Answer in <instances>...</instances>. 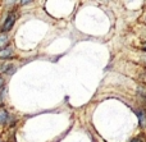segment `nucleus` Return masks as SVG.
<instances>
[{"label": "nucleus", "instance_id": "nucleus-1", "mask_svg": "<svg viewBox=\"0 0 146 142\" xmlns=\"http://www.w3.org/2000/svg\"><path fill=\"white\" fill-rule=\"evenodd\" d=\"M15 14L14 13H9V14L7 15V19H5V22L3 23V26H1V31L3 32H8L9 30H12V27H13V24H14V22H15Z\"/></svg>", "mask_w": 146, "mask_h": 142}, {"label": "nucleus", "instance_id": "nucleus-2", "mask_svg": "<svg viewBox=\"0 0 146 142\" xmlns=\"http://www.w3.org/2000/svg\"><path fill=\"white\" fill-rule=\"evenodd\" d=\"M13 55H14V51L12 46H7L0 50V59H10Z\"/></svg>", "mask_w": 146, "mask_h": 142}, {"label": "nucleus", "instance_id": "nucleus-3", "mask_svg": "<svg viewBox=\"0 0 146 142\" xmlns=\"http://www.w3.org/2000/svg\"><path fill=\"white\" fill-rule=\"evenodd\" d=\"M136 114H137V117H139L140 127L145 128L146 127V114H145V110H136Z\"/></svg>", "mask_w": 146, "mask_h": 142}, {"label": "nucleus", "instance_id": "nucleus-4", "mask_svg": "<svg viewBox=\"0 0 146 142\" xmlns=\"http://www.w3.org/2000/svg\"><path fill=\"white\" fill-rule=\"evenodd\" d=\"M9 120H10L9 113L5 109H0V124H7Z\"/></svg>", "mask_w": 146, "mask_h": 142}, {"label": "nucleus", "instance_id": "nucleus-5", "mask_svg": "<svg viewBox=\"0 0 146 142\" xmlns=\"http://www.w3.org/2000/svg\"><path fill=\"white\" fill-rule=\"evenodd\" d=\"M8 42H9V38H8V36L5 35V33H1L0 35V50L4 48H7Z\"/></svg>", "mask_w": 146, "mask_h": 142}, {"label": "nucleus", "instance_id": "nucleus-6", "mask_svg": "<svg viewBox=\"0 0 146 142\" xmlns=\"http://www.w3.org/2000/svg\"><path fill=\"white\" fill-rule=\"evenodd\" d=\"M4 78H3V77H0V90L3 89V86H4Z\"/></svg>", "mask_w": 146, "mask_h": 142}, {"label": "nucleus", "instance_id": "nucleus-7", "mask_svg": "<svg viewBox=\"0 0 146 142\" xmlns=\"http://www.w3.org/2000/svg\"><path fill=\"white\" fill-rule=\"evenodd\" d=\"M131 142H142V141L140 140V138H132Z\"/></svg>", "mask_w": 146, "mask_h": 142}, {"label": "nucleus", "instance_id": "nucleus-8", "mask_svg": "<svg viewBox=\"0 0 146 142\" xmlns=\"http://www.w3.org/2000/svg\"><path fill=\"white\" fill-rule=\"evenodd\" d=\"M30 3H31V1H22L21 4H22V5H26V4H30Z\"/></svg>", "mask_w": 146, "mask_h": 142}, {"label": "nucleus", "instance_id": "nucleus-9", "mask_svg": "<svg viewBox=\"0 0 146 142\" xmlns=\"http://www.w3.org/2000/svg\"><path fill=\"white\" fill-rule=\"evenodd\" d=\"M144 50H146V44H145V45H144Z\"/></svg>", "mask_w": 146, "mask_h": 142}, {"label": "nucleus", "instance_id": "nucleus-10", "mask_svg": "<svg viewBox=\"0 0 146 142\" xmlns=\"http://www.w3.org/2000/svg\"><path fill=\"white\" fill-rule=\"evenodd\" d=\"M144 60H145V63H146V56H144Z\"/></svg>", "mask_w": 146, "mask_h": 142}]
</instances>
